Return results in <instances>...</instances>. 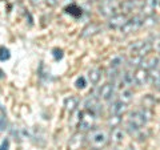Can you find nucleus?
Masks as SVG:
<instances>
[{
	"label": "nucleus",
	"mask_w": 160,
	"mask_h": 150,
	"mask_svg": "<svg viewBox=\"0 0 160 150\" xmlns=\"http://www.w3.org/2000/svg\"><path fill=\"white\" fill-rule=\"evenodd\" d=\"M158 52L160 53V44H159V45H158Z\"/></svg>",
	"instance_id": "2f4dec72"
},
{
	"label": "nucleus",
	"mask_w": 160,
	"mask_h": 150,
	"mask_svg": "<svg viewBox=\"0 0 160 150\" xmlns=\"http://www.w3.org/2000/svg\"><path fill=\"white\" fill-rule=\"evenodd\" d=\"M102 76H103V71L100 68H93V69H91V71L88 72V80L93 85H96L100 81Z\"/></svg>",
	"instance_id": "6ab92c4d"
},
{
	"label": "nucleus",
	"mask_w": 160,
	"mask_h": 150,
	"mask_svg": "<svg viewBox=\"0 0 160 150\" xmlns=\"http://www.w3.org/2000/svg\"><path fill=\"white\" fill-rule=\"evenodd\" d=\"M9 59V51L4 47H0V61H6Z\"/></svg>",
	"instance_id": "a878e982"
},
{
	"label": "nucleus",
	"mask_w": 160,
	"mask_h": 150,
	"mask_svg": "<svg viewBox=\"0 0 160 150\" xmlns=\"http://www.w3.org/2000/svg\"><path fill=\"white\" fill-rule=\"evenodd\" d=\"M113 93H115V85L111 84V82H107V84L102 85V88L99 89L98 98L99 100H104V101H108V100L112 98Z\"/></svg>",
	"instance_id": "9d476101"
},
{
	"label": "nucleus",
	"mask_w": 160,
	"mask_h": 150,
	"mask_svg": "<svg viewBox=\"0 0 160 150\" xmlns=\"http://www.w3.org/2000/svg\"><path fill=\"white\" fill-rule=\"evenodd\" d=\"M159 2L158 0H144L142 8H140V16L143 17H147V16H151V15H155V11H156V7H158Z\"/></svg>",
	"instance_id": "1a4fd4ad"
},
{
	"label": "nucleus",
	"mask_w": 160,
	"mask_h": 150,
	"mask_svg": "<svg viewBox=\"0 0 160 150\" xmlns=\"http://www.w3.org/2000/svg\"><path fill=\"white\" fill-rule=\"evenodd\" d=\"M127 20H128V17L126 13H115L113 16L109 17L108 26L112 29H122V27L127 23Z\"/></svg>",
	"instance_id": "6e6552de"
},
{
	"label": "nucleus",
	"mask_w": 160,
	"mask_h": 150,
	"mask_svg": "<svg viewBox=\"0 0 160 150\" xmlns=\"http://www.w3.org/2000/svg\"><path fill=\"white\" fill-rule=\"evenodd\" d=\"M122 122V118H120V116H112L111 114V117L108 118V126L111 128V129H113V128H118L119 126V124Z\"/></svg>",
	"instance_id": "4be33fe9"
},
{
	"label": "nucleus",
	"mask_w": 160,
	"mask_h": 150,
	"mask_svg": "<svg viewBox=\"0 0 160 150\" xmlns=\"http://www.w3.org/2000/svg\"><path fill=\"white\" fill-rule=\"evenodd\" d=\"M66 12L73 15V16H80V15H82V9H80L78 6H69L66 8Z\"/></svg>",
	"instance_id": "393cba45"
},
{
	"label": "nucleus",
	"mask_w": 160,
	"mask_h": 150,
	"mask_svg": "<svg viewBox=\"0 0 160 150\" xmlns=\"http://www.w3.org/2000/svg\"><path fill=\"white\" fill-rule=\"evenodd\" d=\"M152 44L148 41H138L136 44H133L131 47V56H140L144 57L151 52Z\"/></svg>",
	"instance_id": "423d86ee"
},
{
	"label": "nucleus",
	"mask_w": 160,
	"mask_h": 150,
	"mask_svg": "<svg viewBox=\"0 0 160 150\" xmlns=\"http://www.w3.org/2000/svg\"><path fill=\"white\" fill-rule=\"evenodd\" d=\"M160 64V59L158 56H144L142 59V63H140V67L139 68H143L146 71H155L158 69Z\"/></svg>",
	"instance_id": "0eeeda50"
},
{
	"label": "nucleus",
	"mask_w": 160,
	"mask_h": 150,
	"mask_svg": "<svg viewBox=\"0 0 160 150\" xmlns=\"http://www.w3.org/2000/svg\"><path fill=\"white\" fill-rule=\"evenodd\" d=\"M6 125H7L6 120H4V118H0V130H4V129H6Z\"/></svg>",
	"instance_id": "c756f323"
},
{
	"label": "nucleus",
	"mask_w": 160,
	"mask_h": 150,
	"mask_svg": "<svg viewBox=\"0 0 160 150\" xmlns=\"http://www.w3.org/2000/svg\"><path fill=\"white\" fill-rule=\"evenodd\" d=\"M8 148H9V141L8 139H4L2 145H0V150H8Z\"/></svg>",
	"instance_id": "c85d7f7f"
},
{
	"label": "nucleus",
	"mask_w": 160,
	"mask_h": 150,
	"mask_svg": "<svg viewBox=\"0 0 160 150\" xmlns=\"http://www.w3.org/2000/svg\"><path fill=\"white\" fill-rule=\"evenodd\" d=\"M124 137H126V130H124V129H120V128H113L111 136H109V138L112 139L113 143H120V142H123Z\"/></svg>",
	"instance_id": "a211bd4d"
},
{
	"label": "nucleus",
	"mask_w": 160,
	"mask_h": 150,
	"mask_svg": "<svg viewBox=\"0 0 160 150\" xmlns=\"http://www.w3.org/2000/svg\"><path fill=\"white\" fill-rule=\"evenodd\" d=\"M119 7L124 13H129V12H132L133 9L140 7V2L139 0H124V2L119 4Z\"/></svg>",
	"instance_id": "2eb2a0df"
},
{
	"label": "nucleus",
	"mask_w": 160,
	"mask_h": 150,
	"mask_svg": "<svg viewBox=\"0 0 160 150\" xmlns=\"http://www.w3.org/2000/svg\"><path fill=\"white\" fill-rule=\"evenodd\" d=\"M118 9L119 3L116 0H102V3L99 6V13L104 17H111L116 13Z\"/></svg>",
	"instance_id": "20e7f679"
},
{
	"label": "nucleus",
	"mask_w": 160,
	"mask_h": 150,
	"mask_svg": "<svg viewBox=\"0 0 160 150\" xmlns=\"http://www.w3.org/2000/svg\"><path fill=\"white\" fill-rule=\"evenodd\" d=\"M95 122H96V114L91 110H83L80 113V118H79V132H89L91 129H93Z\"/></svg>",
	"instance_id": "7ed1b4c3"
},
{
	"label": "nucleus",
	"mask_w": 160,
	"mask_h": 150,
	"mask_svg": "<svg viewBox=\"0 0 160 150\" xmlns=\"http://www.w3.org/2000/svg\"><path fill=\"white\" fill-rule=\"evenodd\" d=\"M152 84H153V87L156 88L158 91H160V71L155 72V76L152 78Z\"/></svg>",
	"instance_id": "bb28decb"
},
{
	"label": "nucleus",
	"mask_w": 160,
	"mask_h": 150,
	"mask_svg": "<svg viewBox=\"0 0 160 150\" xmlns=\"http://www.w3.org/2000/svg\"><path fill=\"white\" fill-rule=\"evenodd\" d=\"M86 139L92 150H102L109 142V134L104 129H91Z\"/></svg>",
	"instance_id": "f03ea898"
},
{
	"label": "nucleus",
	"mask_w": 160,
	"mask_h": 150,
	"mask_svg": "<svg viewBox=\"0 0 160 150\" xmlns=\"http://www.w3.org/2000/svg\"><path fill=\"white\" fill-rule=\"evenodd\" d=\"M148 78H149V73H148V71H146V69H143V68H138L133 73V81L136 85H140V87L146 85Z\"/></svg>",
	"instance_id": "f8f14e48"
},
{
	"label": "nucleus",
	"mask_w": 160,
	"mask_h": 150,
	"mask_svg": "<svg viewBox=\"0 0 160 150\" xmlns=\"http://www.w3.org/2000/svg\"><path fill=\"white\" fill-rule=\"evenodd\" d=\"M126 110H127V104L122 102L120 100L112 102L111 106H109V113H111L112 116H122Z\"/></svg>",
	"instance_id": "4468645a"
},
{
	"label": "nucleus",
	"mask_w": 160,
	"mask_h": 150,
	"mask_svg": "<svg viewBox=\"0 0 160 150\" xmlns=\"http://www.w3.org/2000/svg\"><path fill=\"white\" fill-rule=\"evenodd\" d=\"M122 82L126 85V87H132V85L135 84V81H133V73L124 72L122 74Z\"/></svg>",
	"instance_id": "412c9836"
},
{
	"label": "nucleus",
	"mask_w": 160,
	"mask_h": 150,
	"mask_svg": "<svg viewBox=\"0 0 160 150\" xmlns=\"http://www.w3.org/2000/svg\"><path fill=\"white\" fill-rule=\"evenodd\" d=\"M143 16H135L131 20H127V23L122 27V32L124 35H129V33H133L136 32L138 29H140L143 27Z\"/></svg>",
	"instance_id": "39448f33"
},
{
	"label": "nucleus",
	"mask_w": 160,
	"mask_h": 150,
	"mask_svg": "<svg viewBox=\"0 0 160 150\" xmlns=\"http://www.w3.org/2000/svg\"><path fill=\"white\" fill-rule=\"evenodd\" d=\"M124 64V57L122 56H116L115 59L111 60V64H109V67L111 68H115V69H119Z\"/></svg>",
	"instance_id": "5701e85b"
},
{
	"label": "nucleus",
	"mask_w": 160,
	"mask_h": 150,
	"mask_svg": "<svg viewBox=\"0 0 160 150\" xmlns=\"http://www.w3.org/2000/svg\"><path fill=\"white\" fill-rule=\"evenodd\" d=\"M84 141H86V136H84L83 132H79L76 134H73L72 138L69 139V143H68V148L71 150H79L80 148L83 146Z\"/></svg>",
	"instance_id": "9b49d317"
},
{
	"label": "nucleus",
	"mask_w": 160,
	"mask_h": 150,
	"mask_svg": "<svg viewBox=\"0 0 160 150\" xmlns=\"http://www.w3.org/2000/svg\"><path fill=\"white\" fill-rule=\"evenodd\" d=\"M156 17L153 16V15H151V16H147V17H144L143 19V27H152V26H156Z\"/></svg>",
	"instance_id": "b1692460"
},
{
	"label": "nucleus",
	"mask_w": 160,
	"mask_h": 150,
	"mask_svg": "<svg viewBox=\"0 0 160 150\" xmlns=\"http://www.w3.org/2000/svg\"><path fill=\"white\" fill-rule=\"evenodd\" d=\"M78 106H79V98L75 96L68 97V98H66V101H64V108H66L67 113H69V114H72L76 110Z\"/></svg>",
	"instance_id": "dca6fc26"
},
{
	"label": "nucleus",
	"mask_w": 160,
	"mask_h": 150,
	"mask_svg": "<svg viewBox=\"0 0 160 150\" xmlns=\"http://www.w3.org/2000/svg\"><path fill=\"white\" fill-rule=\"evenodd\" d=\"M147 121H148V112L146 109H138V110L129 113L127 124H126V130L128 133L133 134L146 126Z\"/></svg>",
	"instance_id": "f257e3e1"
},
{
	"label": "nucleus",
	"mask_w": 160,
	"mask_h": 150,
	"mask_svg": "<svg viewBox=\"0 0 160 150\" xmlns=\"http://www.w3.org/2000/svg\"><path fill=\"white\" fill-rule=\"evenodd\" d=\"M84 106H86L87 110H91L95 114L100 112V102H99V98L98 97H93V96H89L86 101H84Z\"/></svg>",
	"instance_id": "ddd939ff"
},
{
	"label": "nucleus",
	"mask_w": 160,
	"mask_h": 150,
	"mask_svg": "<svg viewBox=\"0 0 160 150\" xmlns=\"http://www.w3.org/2000/svg\"><path fill=\"white\" fill-rule=\"evenodd\" d=\"M132 97H133L132 91H131V89H128V88H126V89H123V91L120 92L119 100H120L122 102H124V104H128V102L132 101Z\"/></svg>",
	"instance_id": "aec40b11"
},
{
	"label": "nucleus",
	"mask_w": 160,
	"mask_h": 150,
	"mask_svg": "<svg viewBox=\"0 0 160 150\" xmlns=\"http://www.w3.org/2000/svg\"><path fill=\"white\" fill-rule=\"evenodd\" d=\"M100 32V26L96 23H91V24H88V26L83 29V32H82V37H91L93 36V35H96Z\"/></svg>",
	"instance_id": "f3484780"
},
{
	"label": "nucleus",
	"mask_w": 160,
	"mask_h": 150,
	"mask_svg": "<svg viewBox=\"0 0 160 150\" xmlns=\"http://www.w3.org/2000/svg\"><path fill=\"white\" fill-rule=\"evenodd\" d=\"M47 4H49V6H56L58 0H47Z\"/></svg>",
	"instance_id": "7c9ffc66"
},
{
	"label": "nucleus",
	"mask_w": 160,
	"mask_h": 150,
	"mask_svg": "<svg viewBox=\"0 0 160 150\" xmlns=\"http://www.w3.org/2000/svg\"><path fill=\"white\" fill-rule=\"evenodd\" d=\"M75 85H76V88H78V89H84V88H86V85H87L86 77L80 76V77L76 80V82H75Z\"/></svg>",
	"instance_id": "cd10ccee"
}]
</instances>
